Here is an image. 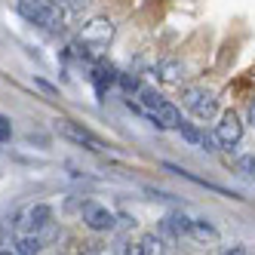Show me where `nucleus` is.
Listing matches in <instances>:
<instances>
[{"label": "nucleus", "mask_w": 255, "mask_h": 255, "mask_svg": "<svg viewBox=\"0 0 255 255\" xmlns=\"http://www.w3.org/2000/svg\"><path fill=\"white\" fill-rule=\"evenodd\" d=\"M249 255H255V249H249Z\"/></svg>", "instance_id": "bb28decb"}, {"label": "nucleus", "mask_w": 255, "mask_h": 255, "mask_svg": "<svg viewBox=\"0 0 255 255\" xmlns=\"http://www.w3.org/2000/svg\"><path fill=\"white\" fill-rule=\"evenodd\" d=\"M138 246H141L144 255H163V240H160L157 234H144L141 240H138Z\"/></svg>", "instance_id": "2eb2a0df"}, {"label": "nucleus", "mask_w": 255, "mask_h": 255, "mask_svg": "<svg viewBox=\"0 0 255 255\" xmlns=\"http://www.w3.org/2000/svg\"><path fill=\"white\" fill-rule=\"evenodd\" d=\"M52 222V209L46 206V203H37V206H31V209H25V215H22V228H28V231H40V228H46Z\"/></svg>", "instance_id": "0eeeda50"}, {"label": "nucleus", "mask_w": 255, "mask_h": 255, "mask_svg": "<svg viewBox=\"0 0 255 255\" xmlns=\"http://www.w3.org/2000/svg\"><path fill=\"white\" fill-rule=\"evenodd\" d=\"M46 3H52V6H62V3H65V0H46Z\"/></svg>", "instance_id": "393cba45"}, {"label": "nucleus", "mask_w": 255, "mask_h": 255, "mask_svg": "<svg viewBox=\"0 0 255 255\" xmlns=\"http://www.w3.org/2000/svg\"><path fill=\"white\" fill-rule=\"evenodd\" d=\"M93 80H96V93H99V96H105V89L117 80V71H114L111 65H102V68H96Z\"/></svg>", "instance_id": "9b49d317"}, {"label": "nucleus", "mask_w": 255, "mask_h": 255, "mask_svg": "<svg viewBox=\"0 0 255 255\" xmlns=\"http://www.w3.org/2000/svg\"><path fill=\"white\" fill-rule=\"evenodd\" d=\"M200 148H206V151H218V138H215V135H209V132H203V141H200Z\"/></svg>", "instance_id": "412c9836"}, {"label": "nucleus", "mask_w": 255, "mask_h": 255, "mask_svg": "<svg viewBox=\"0 0 255 255\" xmlns=\"http://www.w3.org/2000/svg\"><path fill=\"white\" fill-rule=\"evenodd\" d=\"M215 138H218L222 148H237L240 138H243V120L234 111H225L222 120H218V126H215Z\"/></svg>", "instance_id": "39448f33"}, {"label": "nucleus", "mask_w": 255, "mask_h": 255, "mask_svg": "<svg viewBox=\"0 0 255 255\" xmlns=\"http://www.w3.org/2000/svg\"><path fill=\"white\" fill-rule=\"evenodd\" d=\"M123 255H144V252H141V246H138V243H129V246L123 249Z\"/></svg>", "instance_id": "4be33fe9"}, {"label": "nucleus", "mask_w": 255, "mask_h": 255, "mask_svg": "<svg viewBox=\"0 0 255 255\" xmlns=\"http://www.w3.org/2000/svg\"><path fill=\"white\" fill-rule=\"evenodd\" d=\"M225 255H249V249H246V246H231Z\"/></svg>", "instance_id": "5701e85b"}, {"label": "nucleus", "mask_w": 255, "mask_h": 255, "mask_svg": "<svg viewBox=\"0 0 255 255\" xmlns=\"http://www.w3.org/2000/svg\"><path fill=\"white\" fill-rule=\"evenodd\" d=\"M151 117H154V123L160 126V129H178L181 126V111L175 105H169V102H163Z\"/></svg>", "instance_id": "6e6552de"}, {"label": "nucleus", "mask_w": 255, "mask_h": 255, "mask_svg": "<svg viewBox=\"0 0 255 255\" xmlns=\"http://www.w3.org/2000/svg\"><path fill=\"white\" fill-rule=\"evenodd\" d=\"M157 80L163 83H181L185 80V65H181L178 59H166L157 65Z\"/></svg>", "instance_id": "1a4fd4ad"}, {"label": "nucleus", "mask_w": 255, "mask_h": 255, "mask_svg": "<svg viewBox=\"0 0 255 255\" xmlns=\"http://www.w3.org/2000/svg\"><path fill=\"white\" fill-rule=\"evenodd\" d=\"M138 102H141V108H148V111L154 114L157 108L163 105V96L157 93V89H151V86H141V89H138Z\"/></svg>", "instance_id": "f8f14e48"}, {"label": "nucleus", "mask_w": 255, "mask_h": 255, "mask_svg": "<svg viewBox=\"0 0 255 255\" xmlns=\"http://www.w3.org/2000/svg\"><path fill=\"white\" fill-rule=\"evenodd\" d=\"M40 237L37 234H25V237H19V240H15V252L12 255H37L40 252Z\"/></svg>", "instance_id": "9d476101"}, {"label": "nucleus", "mask_w": 255, "mask_h": 255, "mask_svg": "<svg viewBox=\"0 0 255 255\" xmlns=\"http://www.w3.org/2000/svg\"><path fill=\"white\" fill-rule=\"evenodd\" d=\"M188 234L194 237V240H215V237H218V231L212 225H206V222H191Z\"/></svg>", "instance_id": "4468645a"}, {"label": "nucleus", "mask_w": 255, "mask_h": 255, "mask_svg": "<svg viewBox=\"0 0 255 255\" xmlns=\"http://www.w3.org/2000/svg\"><path fill=\"white\" fill-rule=\"evenodd\" d=\"M15 9H19V15L25 22H31V25H40L46 31H59L62 28L59 6L46 3V0H15Z\"/></svg>", "instance_id": "f257e3e1"}, {"label": "nucleus", "mask_w": 255, "mask_h": 255, "mask_svg": "<svg viewBox=\"0 0 255 255\" xmlns=\"http://www.w3.org/2000/svg\"><path fill=\"white\" fill-rule=\"evenodd\" d=\"M9 135H12V123H9V117L0 114V141H9Z\"/></svg>", "instance_id": "a211bd4d"}, {"label": "nucleus", "mask_w": 255, "mask_h": 255, "mask_svg": "<svg viewBox=\"0 0 255 255\" xmlns=\"http://www.w3.org/2000/svg\"><path fill=\"white\" fill-rule=\"evenodd\" d=\"M246 175H255V157H240V163H237Z\"/></svg>", "instance_id": "6ab92c4d"}, {"label": "nucleus", "mask_w": 255, "mask_h": 255, "mask_svg": "<svg viewBox=\"0 0 255 255\" xmlns=\"http://www.w3.org/2000/svg\"><path fill=\"white\" fill-rule=\"evenodd\" d=\"M117 83L123 86V93H138V77L135 74H117Z\"/></svg>", "instance_id": "f3484780"}, {"label": "nucleus", "mask_w": 255, "mask_h": 255, "mask_svg": "<svg viewBox=\"0 0 255 255\" xmlns=\"http://www.w3.org/2000/svg\"><path fill=\"white\" fill-rule=\"evenodd\" d=\"M111 40H114V22L105 15H96L80 28V43L86 46H108Z\"/></svg>", "instance_id": "7ed1b4c3"}, {"label": "nucleus", "mask_w": 255, "mask_h": 255, "mask_svg": "<svg viewBox=\"0 0 255 255\" xmlns=\"http://www.w3.org/2000/svg\"><path fill=\"white\" fill-rule=\"evenodd\" d=\"M0 255H9V252H6V249H0Z\"/></svg>", "instance_id": "a878e982"}, {"label": "nucleus", "mask_w": 255, "mask_h": 255, "mask_svg": "<svg viewBox=\"0 0 255 255\" xmlns=\"http://www.w3.org/2000/svg\"><path fill=\"white\" fill-rule=\"evenodd\" d=\"M181 102H185V108H191L200 120H209V117H215V111H218L215 96L209 93V89H200V86H188L185 93H181Z\"/></svg>", "instance_id": "f03ea898"}, {"label": "nucleus", "mask_w": 255, "mask_h": 255, "mask_svg": "<svg viewBox=\"0 0 255 255\" xmlns=\"http://www.w3.org/2000/svg\"><path fill=\"white\" fill-rule=\"evenodd\" d=\"M178 129H181V138H185V141H191V144H200V141H203V132H200L197 126L185 123V120H181V126H178Z\"/></svg>", "instance_id": "dca6fc26"}, {"label": "nucleus", "mask_w": 255, "mask_h": 255, "mask_svg": "<svg viewBox=\"0 0 255 255\" xmlns=\"http://www.w3.org/2000/svg\"><path fill=\"white\" fill-rule=\"evenodd\" d=\"M249 120H252V123H255V102H252V105H249Z\"/></svg>", "instance_id": "b1692460"}, {"label": "nucleus", "mask_w": 255, "mask_h": 255, "mask_svg": "<svg viewBox=\"0 0 255 255\" xmlns=\"http://www.w3.org/2000/svg\"><path fill=\"white\" fill-rule=\"evenodd\" d=\"M56 129L68 138V141H74V144H83V148H89V151H96V154H102L105 151V141L99 138V135H93L86 129V126H80V123H74V120H59L56 123Z\"/></svg>", "instance_id": "20e7f679"}, {"label": "nucleus", "mask_w": 255, "mask_h": 255, "mask_svg": "<svg viewBox=\"0 0 255 255\" xmlns=\"http://www.w3.org/2000/svg\"><path fill=\"white\" fill-rule=\"evenodd\" d=\"M188 228H191V218H185V215H166L163 218V231L166 234H188Z\"/></svg>", "instance_id": "ddd939ff"}, {"label": "nucleus", "mask_w": 255, "mask_h": 255, "mask_svg": "<svg viewBox=\"0 0 255 255\" xmlns=\"http://www.w3.org/2000/svg\"><path fill=\"white\" fill-rule=\"evenodd\" d=\"M65 6H68V12H83L89 6V0H65Z\"/></svg>", "instance_id": "aec40b11"}, {"label": "nucleus", "mask_w": 255, "mask_h": 255, "mask_svg": "<svg viewBox=\"0 0 255 255\" xmlns=\"http://www.w3.org/2000/svg\"><path fill=\"white\" fill-rule=\"evenodd\" d=\"M83 222H86V228H89V231L102 234V231H111L117 218H114V212H111V209L96 206V203H86V206H83Z\"/></svg>", "instance_id": "423d86ee"}]
</instances>
